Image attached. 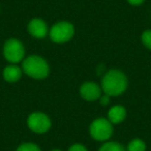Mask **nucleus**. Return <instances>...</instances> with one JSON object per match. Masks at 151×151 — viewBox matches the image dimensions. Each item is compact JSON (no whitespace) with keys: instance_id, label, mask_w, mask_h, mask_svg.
I'll list each match as a JSON object with an SVG mask.
<instances>
[{"instance_id":"obj_1","label":"nucleus","mask_w":151,"mask_h":151,"mask_svg":"<svg viewBox=\"0 0 151 151\" xmlns=\"http://www.w3.org/2000/svg\"><path fill=\"white\" fill-rule=\"evenodd\" d=\"M127 79L122 71L111 69L105 73L101 80V89L109 96H117L126 90Z\"/></svg>"},{"instance_id":"obj_2","label":"nucleus","mask_w":151,"mask_h":151,"mask_svg":"<svg viewBox=\"0 0 151 151\" xmlns=\"http://www.w3.org/2000/svg\"><path fill=\"white\" fill-rule=\"evenodd\" d=\"M22 69L30 78L42 80L47 78L50 73V67L42 57L37 55H31L24 59L22 63Z\"/></svg>"},{"instance_id":"obj_3","label":"nucleus","mask_w":151,"mask_h":151,"mask_svg":"<svg viewBox=\"0 0 151 151\" xmlns=\"http://www.w3.org/2000/svg\"><path fill=\"white\" fill-rule=\"evenodd\" d=\"M90 136L96 141H107L113 134V125L106 118H97L89 127Z\"/></svg>"},{"instance_id":"obj_4","label":"nucleus","mask_w":151,"mask_h":151,"mask_svg":"<svg viewBox=\"0 0 151 151\" xmlns=\"http://www.w3.org/2000/svg\"><path fill=\"white\" fill-rule=\"evenodd\" d=\"M75 33V28L69 22H58L54 24L50 30V37L54 42L63 44L70 40Z\"/></svg>"},{"instance_id":"obj_5","label":"nucleus","mask_w":151,"mask_h":151,"mask_svg":"<svg viewBox=\"0 0 151 151\" xmlns=\"http://www.w3.org/2000/svg\"><path fill=\"white\" fill-rule=\"evenodd\" d=\"M3 55L7 61L12 63H18L24 59L25 48L19 40L9 38L5 42L3 47Z\"/></svg>"},{"instance_id":"obj_6","label":"nucleus","mask_w":151,"mask_h":151,"mask_svg":"<svg viewBox=\"0 0 151 151\" xmlns=\"http://www.w3.org/2000/svg\"><path fill=\"white\" fill-rule=\"evenodd\" d=\"M28 127L36 134H45L51 128V120L46 114L35 112L29 115L27 119Z\"/></svg>"},{"instance_id":"obj_7","label":"nucleus","mask_w":151,"mask_h":151,"mask_svg":"<svg viewBox=\"0 0 151 151\" xmlns=\"http://www.w3.org/2000/svg\"><path fill=\"white\" fill-rule=\"evenodd\" d=\"M101 89L96 83L94 82H86L81 86L80 94L85 101H93L101 97Z\"/></svg>"},{"instance_id":"obj_8","label":"nucleus","mask_w":151,"mask_h":151,"mask_svg":"<svg viewBox=\"0 0 151 151\" xmlns=\"http://www.w3.org/2000/svg\"><path fill=\"white\" fill-rule=\"evenodd\" d=\"M28 31L33 37L44 38L48 34V26L42 19H32L28 24Z\"/></svg>"},{"instance_id":"obj_9","label":"nucleus","mask_w":151,"mask_h":151,"mask_svg":"<svg viewBox=\"0 0 151 151\" xmlns=\"http://www.w3.org/2000/svg\"><path fill=\"white\" fill-rule=\"evenodd\" d=\"M126 117V110L122 106H114L108 112V120L112 124H118Z\"/></svg>"},{"instance_id":"obj_10","label":"nucleus","mask_w":151,"mask_h":151,"mask_svg":"<svg viewBox=\"0 0 151 151\" xmlns=\"http://www.w3.org/2000/svg\"><path fill=\"white\" fill-rule=\"evenodd\" d=\"M22 76V69L17 65H9L3 70V78L9 83L17 82Z\"/></svg>"},{"instance_id":"obj_11","label":"nucleus","mask_w":151,"mask_h":151,"mask_svg":"<svg viewBox=\"0 0 151 151\" xmlns=\"http://www.w3.org/2000/svg\"><path fill=\"white\" fill-rule=\"evenodd\" d=\"M146 150V145L144 141L140 139H134L132 140L127 145L126 151H145Z\"/></svg>"},{"instance_id":"obj_12","label":"nucleus","mask_w":151,"mask_h":151,"mask_svg":"<svg viewBox=\"0 0 151 151\" xmlns=\"http://www.w3.org/2000/svg\"><path fill=\"white\" fill-rule=\"evenodd\" d=\"M99 151H126V150L120 143L107 142L99 148Z\"/></svg>"},{"instance_id":"obj_13","label":"nucleus","mask_w":151,"mask_h":151,"mask_svg":"<svg viewBox=\"0 0 151 151\" xmlns=\"http://www.w3.org/2000/svg\"><path fill=\"white\" fill-rule=\"evenodd\" d=\"M16 151H40V147L33 143H24L20 145Z\"/></svg>"},{"instance_id":"obj_14","label":"nucleus","mask_w":151,"mask_h":151,"mask_svg":"<svg viewBox=\"0 0 151 151\" xmlns=\"http://www.w3.org/2000/svg\"><path fill=\"white\" fill-rule=\"evenodd\" d=\"M141 40H142L144 46L148 48L149 50H151V30H146V31L143 32Z\"/></svg>"},{"instance_id":"obj_15","label":"nucleus","mask_w":151,"mask_h":151,"mask_svg":"<svg viewBox=\"0 0 151 151\" xmlns=\"http://www.w3.org/2000/svg\"><path fill=\"white\" fill-rule=\"evenodd\" d=\"M68 151H87V149L81 144H75L68 149Z\"/></svg>"},{"instance_id":"obj_16","label":"nucleus","mask_w":151,"mask_h":151,"mask_svg":"<svg viewBox=\"0 0 151 151\" xmlns=\"http://www.w3.org/2000/svg\"><path fill=\"white\" fill-rule=\"evenodd\" d=\"M99 99H101V101H101V105H103V106H107L108 104L110 103V96L107 94L103 95V96H101Z\"/></svg>"},{"instance_id":"obj_17","label":"nucleus","mask_w":151,"mask_h":151,"mask_svg":"<svg viewBox=\"0 0 151 151\" xmlns=\"http://www.w3.org/2000/svg\"><path fill=\"white\" fill-rule=\"evenodd\" d=\"M132 5H140L141 3L144 2V0H127Z\"/></svg>"},{"instance_id":"obj_18","label":"nucleus","mask_w":151,"mask_h":151,"mask_svg":"<svg viewBox=\"0 0 151 151\" xmlns=\"http://www.w3.org/2000/svg\"><path fill=\"white\" fill-rule=\"evenodd\" d=\"M52 151H61V150H59V149H54V150H52Z\"/></svg>"}]
</instances>
